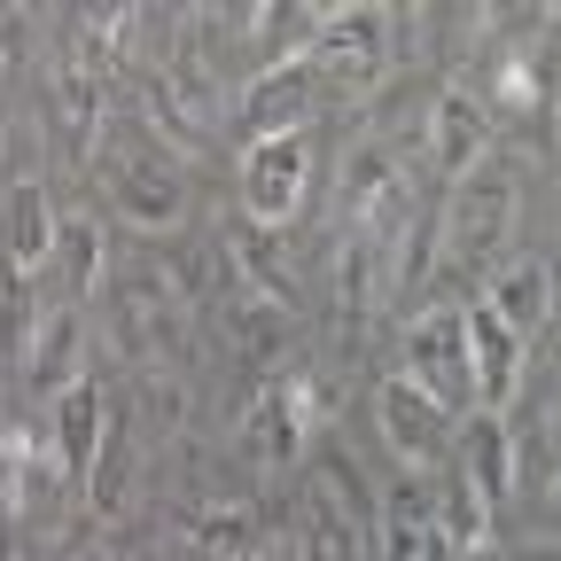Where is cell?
Segmentation results:
<instances>
[{
  "mask_svg": "<svg viewBox=\"0 0 561 561\" xmlns=\"http://www.w3.org/2000/svg\"><path fill=\"white\" fill-rule=\"evenodd\" d=\"M140 405H149V430H180V421H187V382L157 367L149 382H140Z\"/></svg>",
  "mask_w": 561,
  "mask_h": 561,
  "instance_id": "cell-25",
  "label": "cell"
},
{
  "mask_svg": "<svg viewBox=\"0 0 561 561\" xmlns=\"http://www.w3.org/2000/svg\"><path fill=\"white\" fill-rule=\"evenodd\" d=\"M460 320H468V375H476V413H500L507 421V405H515V390H523V335L491 312L483 297H468L460 305Z\"/></svg>",
  "mask_w": 561,
  "mask_h": 561,
  "instance_id": "cell-8",
  "label": "cell"
},
{
  "mask_svg": "<svg viewBox=\"0 0 561 561\" xmlns=\"http://www.w3.org/2000/svg\"><path fill=\"white\" fill-rule=\"evenodd\" d=\"M390 9H367V0H351V9H328L305 70L312 87H335V94H375L390 79Z\"/></svg>",
  "mask_w": 561,
  "mask_h": 561,
  "instance_id": "cell-2",
  "label": "cell"
},
{
  "mask_svg": "<svg viewBox=\"0 0 561 561\" xmlns=\"http://www.w3.org/2000/svg\"><path fill=\"white\" fill-rule=\"evenodd\" d=\"M553 561H561V553H553Z\"/></svg>",
  "mask_w": 561,
  "mask_h": 561,
  "instance_id": "cell-31",
  "label": "cell"
},
{
  "mask_svg": "<svg viewBox=\"0 0 561 561\" xmlns=\"http://www.w3.org/2000/svg\"><path fill=\"white\" fill-rule=\"evenodd\" d=\"M312 125V70L305 62H273L242 87V133L273 140V133H305Z\"/></svg>",
  "mask_w": 561,
  "mask_h": 561,
  "instance_id": "cell-14",
  "label": "cell"
},
{
  "mask_svg": "<svg viewBox=\"0 0 561 561\" xmlns=\"http://www.w3.org/2000/svg\"><path fill=\"white\" fill-rule=\"evenodd\" d=\"M437 523H445L468 553H476V546H491V538H483V530H491V507L476 500V483H468L460 468H445V476H437Z\"/></svg>",
  "mask_w": 561,
  "mask_h": 561,
  "instance_id": "cell-22",
  "label": "cell"
},
{
  "mask_svg": "<svg viewBox=\"0 0 561 561\" xmlns=\"http://www.w3.org/2000/svg\"><path fill=\"white\" fill-rule=\"evenodd\" d=\"M187 561H265V523L250 500H210L187 515Z\"/></svg>",
  "mask_w": 561,
  "mask_h": 561,
  "instance_id": "cell-18",
  "label": "cell"
},
{
  "mask_svg": "<svg viewBox=\"0 0 561 561\" xmlns=\"http://www.w3.org/2000/svg\"><path fill=\"white\" fill-rule=\"evenodd\" d=\"M398 375L405 382H421L445 413H476V375H468V320L453 312V305H437V312H413L405 320V335H398Z\"/></svg>",
  "mask_w": 561,
  "mask_h": 561,
  "instance_id": "cell-3",
  "label": "cell"
},
{
  "mask_svg": "<svg viewBox=\"0 0 561 561\" xmlns=\"http://www.w3.org/2000/svg\"><path fill=\"white\" fill-rule=\"evenodd\" d=\"M227 265H234V280L242 289H257V297H273V305H305V289H297V265H289V250H280V227H257V219H227Z\"/></svg>",
  "mask_w": 561,
  "mask_h": 561,
  "instance_id": "cell-15",
  "label": "cell"
},
{
  "mask_svg": "<svg viewBox=\"0 0 561 561\" xmlns=\"http://www.w3.org/2000/svg\"><path fill=\"white\" fill-rule=\"evenodd\" d=\"M110 195L125 210V227H140V234H172L187 219V172L172 157H157V149L110 164Z\"/></svg>",
  "mask_w": 561,
  "mask_h": 561,
  "instance_id": "cell-9",
  "label": "cell"
},
{
  "mask_svg": "<svg viewBox=\"0 0 561 561\" xmlns=\"http://www.w3.org/2000/svg\"><path fill=\"white\" fill-rule=\"evenodd\" d=\"M32 328H39V305H32V273L0 257V343H9L16 359H24V343H32Z\"/></svg>",
  "mask_w": 561,
  "mask_h": 561,
  "instance_id": "cell-24",
  "label": "cell"
},
{
  "mask_svg": "<svg viewBox=\"0 0 561 561\" xmlns=\"http://www.w3.org/2000/svg\"><path fill=\"white\" fill-rule=\"evenodd\" d=\"M102 70H87L79 55L62 47V62H55V79H47V117H55V149L70 157V164H87L94 149H102V117H110V102H102Z\"/></svg>",
  "mask_w": 561,
  "mask_h": 561,
  "instance_id": "cell-10",
  "label": "cell"
},
{
  "mask_svg": "<svg viewBox=\"0 0 561 561\" xmlns=\"http://www.w3.org/2000/svg\"><path fill=\"white\" fill-rule=\"evenodd\" d=\"M55 227H62V210L47 195V180H16V187H0V257L39 273L55 265Z\"/></svg>",
  "mask_w": 561,
  "mask_h": 561,
  "instance_id": "cell-13",
  "label": "cell"
},
{
  "mask_svg": "<svg viewBox=\"0 0 561 561\" xmlns=\"http://www.w3.org/2000/svg\"><path fill=\"white\" fill-rule=\"evenodd\" d=\"M70 382H87V320L79 305H39V328L24 343V390L55 405Z\"/></svg>",
  "mask_w": 561,
  "mask_h": 561,
  "instance_id": "cell-11",
  "label": "cell"
},
{
  "mask_svg": "<svg viewBox=\"0 0 561 561\" xmlns=\"http://www.w3.org/2000/svg\"><path fill=\"white\" fill-rule=\"evenodd\" d=\"M375 430H382V445H390L398 468H430V460L453 453L460 413H445L430 390L405 382V375H382V382H375Z\"/></svg>",
  "mask_w": 561,
  "mask_h": 561,
  "instance_id": "cell-5",
  "label": "cell"
},
{
  "mask_svg": "<svg viewBox=\"0 0 561 561\" xmlns=\"http://www.w3.org/2000/svg\"><path fill=\"white\" fill-rule=\"evenodd\" d=\"M476 297L500 312L515 335H530V328H546V312H553V265H538V257H507Z\"/></svg>",
  "mask_w": 561,
  "mask_h": 561,
  "instance_id": "cell-19",
  "label": "cell"
},
{
  "mask_svg": "<svg viewBox=\"0 0 561 561\" xmlns=\"http://www.w3.org/2000/svg\"><path fill=\"white\" fill-rule=\"evenodd\" d=\"M453 468L476 483V500L500 515V500L515 491V437H507V421L500 413H468L460 437H453Z\"/></svg>",
  "mask_w": 561,
  "mask_h": 561,
  "instance_id": "cell-17",
  "label": "cell"
},
{
  "mask_svg": "<svg viewBox=\"0 0 561 561\" xmlns=\"http://www.w3.org/2000/svg\"><path fill=\"white\" fill-rule=\"evenodd\" d=\"M312 195V125L305 133H273L242 149V203L257 227H289Z\"/></svg>",
  "mask_w": 561,
  "mask_h": 561,
  "instance_id": "cell-4",
  "label": "cell"
},
{
  "mask_svg": "<svg viewBox=\"0 0 561 561\" xmlns=\"http://www.w3.org/2000/svg\"><path fill=\"white\" fill-rule=\"evenodd\" d=\"M491 140H500V117H491V102H483L476 87H437L430 125H421V149H430L437 180L460 187L468 172H483V164H491Z\"/></svg>",
  "mask_w": 561,
  "mask_h": 561,
  "instance_id": "cell-6",
  "label": "cell"
},
{
  "mask_svg": "<svg viewBox=\"0 0 561 561\" xmlns=\"http://www.w3.org/2000/svg\"><path fill=\"white\" fill-rule=\"evenodd\" d=\"M24 553V507H16V491L0 483V561H16Z\"/></svg>",
  "mask_w": 561,
  "mask_h": 561,
  "instance_id": "cell-26",
  "label": "cell"
},
{
  "mask_svg": "<svg viewBox=\"0 0 561 561\" xmlns=\"http://www.w3.org/2000/svg\"><path fill=\"white\" fill-rule=\"evenodd\" d=\"M79 561H110V553H79Z\"/></svg>",
  "mask_w": 561,
  "mask_h": 561,
  "instance_id": "cell-29",
  "label": "cell"
},
{
  "mask_svg": "<svg viewBox=\"0 0 561 561\" xmlns=\"http://www.w3.org/2000/svg\"><path fill=\"white\" fill-rule=\"evenodd\" d=\"M47 445H55L62 476L87 483V468H94L102 445H110V398H102V382H70V390L47 405Z\"/></svg>",
  "mask_w": 561,
  "mask_h": 561,
  "instance_id": "cell-12",
  "label": "cell"
},
{
  "mask_svg": "<svg viewBox=\"0 0 561 561\" xmlns=\"http://www.w3.org/2000/svg\"><path fill=\"white\" fill-rule=\"evenodd\" d=\"M523 227V180L507 164H483L445 195V265L468 280H491L507 265V242Z\"/></svg>",
  "mask_w": 561,
  "mask_h": 561,
  "instance_id": "cell-1",
  "label": "cell"
},
{
  "mask_svg": "<svg viewBox=\"0 0 561 561\" xmlns=\"http://www.w3.org/2000/svg\"><path fill=\"white\" fill-rule=\"evenodd\" d=\"M297 561H367V530L312 483L297 500Z\"/></svg>",
  "mask_w": 561,
  "mask_h": 561,
  "instance_id": "cell-20",
  "label": "cell"
},
{
  "mask_svg": "<svg viewBox=\"0 0 561 561\" xmlns=\"http://www.w3.org/2000/svg\"><path fill=\"white\" fill-rule=\"evenodd\" d=\"M125 491H133V445L110 430V445H102V460L87 468V507L110 523V515H125Z\"/></svg>",
  "mask_w": 561,
  "mask_h": 561,
  "instance_id": "cell-23",
  "label": "cell"
},
{
  "mask_svg": "<svg viewBox=\"0 0 561 561\" xmlns=\"http://www.w3.org/2000/svg\"><path fill=\"white\" fill-rule=\"evenodd\" d=\"M102 265H110V234L87 219V210H62V227H55V273H62V289L70 297H94L102 289Z\"/></svg>",
  "mask_w": 561,
  "mask_h": 561,
  "instance_id": "cell-21",
  "label": "cell"
},
{
  "mask_svg": "<svg viewBox=\"0 0 561 561\" xmlns=\"http://www.w3.org/2000/svg\"><path fill=\"white\" fill-rule=\"evenodd\" d=\"M468 561H507V553H500V546H476V553H468Z\"/></svg>",
  "mask_w": 561,
  "mask_h": 561,
  "instance_id": "cell-28",
  "label": "cell"
},
{
  "mask_svg": "<svg viewBox=\"0 0 561 561\" xmlns=\"http://www.w3.org/2000/svg\"><path fill=\"white\" fill-rule=\"evenodd\" d=\"M242 445H250V460H265V468H297V460H305L312 430H305V413H297V398H289V375H273V382L250 390Z\"/></svg>",
  "mask_w": 561,
  "mask_h": 561,
  "instance_id": "cell-16",
  "label": "cell"
},
{
  "mask_svg": "<svg viewBox=\"0 0 561 561\" xmlns=\"http://www.w3.org/2000/svg\"><path fill=\"white\" fill-rule=\"evenodd\" d=\"M398 289V250L390 234H343L335 242V328L343 335H367V320L382 312V297Z\"/></svg>",
  "mask_w": 561,
  "mask_h": 561,
  "instance_id": "cell-7",
  "label": "cell"
},
{
  "mask_svg": "<svg viewBox=\"0 0 561 561\" xmlns=\"http://www.w3.org/2000/svg\"><path fill=\"white\" fill-rule=\"evenodd\" d=\"M413 561H468V546H460L445 523H430V530H421V546H413Z\"/></svg>",
  "mask_w": 561,
  "mask_h": 561,
  "instance_id": "cell-27",
  "label": "cell"
},
{
  "mask_svg": "<svg viewBox=\"0 0 561 561\" xmlns=\"http://www.w3.org/2000/svg\"><path fill=\"white\" fill-rule=\"evenodd\" d=\"M0 133H9V110H0Z\"/></svg>",
  "mask_w": 561,
  "mask_h": 561,
  "instance_id": "cell-30",
  "label": "cell"
}]
</instances>
